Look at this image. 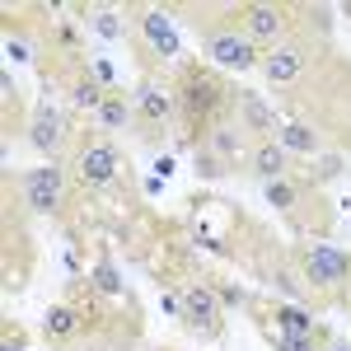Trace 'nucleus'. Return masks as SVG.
Instances as JSON below:
<instances>
[{
    "mask_svg": "<svg viewBox=\"0 0 351 351\" xmlns=\"http://www.w3.org/2000/svg\"><path fill=\"white\" fill-rule=\"evenodd\" d=\"M178 99H183V112H188L192 122H197V117L211 122V117L220 112V104H225V84H220V75L202 71V66H192V71H183V89H178Z\"/></svg>",
    "mask_w": 351,
    "mask_h": 351,
    "instance_id": "nucleus-1",
    "label": "nucleus"
},
{
    "mask_svg": "<svg viewBox=\"0 0 351 351\" xmlns=\"http://www.w3.org/2000/svg\"><path fill=\"white\" fill-rule=\"evenodd\" d=\"M304 281L314 291H337V286L351 281V258L342 248H332V243H314L304 253Z\"/></svg>",
    "mask_w": 351,
    "mask_h": 351,
    "instance_id": "nucleus-2",
    "label": "nucleus"
},
{
    "mask_svg": "<svg viewBox=\"0 0 351 351\" xmlns=\"http://www.w3.org/2000/svg\"><path fill=\"white\" fill-rule=\"evenodd\" d=\"M206 52H211V61L216 66H225V71H253L263 56H258V43L248 38V33H239V28H216V33H206Z\"/></svg>",
    "mask_w": 351,
    "mask_h": 351,
    "instance_id": "nucleus-3",
    "label": "nucleus"
},
{
    "mask_svg": "<svg viewBox=\"0 0 351 351\" xmlns=\"http://www.w3.org/2000/svg\"><path fill=\"white\" fill-rule=\"evenodd\" d=\"M24 202H28V211L52 216L56 206L66 202V173H61V164H43V169L28 173L24 178Z\"/></svg>",
    "mask_w": 351,
    "mask_h": 351,
    "instance_id": "nucleus-4",
    "label": "nucleus"
},
{
    "mask_svg": "<svg viewBox=\"0 0 351 351\" xmlns=\"http://www.w3.org/2000/svg\"><path fill=\"white\" fill-rule=\"evenodd\" d=\"M75 173H80L84 188H99V183L117 178V150H112L108 141H89V145H80V155H75Z\"/></svg>",
    "mask_w": 351,
    "mask_h": 351,
    "instance_id": "nucleus-5",
    "label": "nucleus"
},
{
    "mask_svg": "<svg viewBox=\"0 0 351 351\" xmlns=\"http://www.w3.org/2000/svg\"><path fill=\"white\" fill-rule=\"evenodd\" d=\"M183 319L192 328H202V332H216L220 328V300H216V286H183Z\"/></svg>",
    "mask_w": 351,
    "mask_h": 351,
    "instance_id": "nucleus-6",
    "label": "nucleus"
},
{
    "mask_svg": "<svg viewBox=\"0 0 351 351\" xmlns=\"http://www.w3.org/2000/svg\"><path fill=\"white\" fill-rule=\"evenodd\" d=\"M304 61H309V47H300V43H276L271 52H263V75H267L271 84H291V80H300Z\"/></svg>",
    "mask_w": 351,
    "mask_h": 351,
    "instance_id": "nucleus-7",
    "label": "nucleus"
},
{
    "mask_svg": "<svg viewBox=\"0 0 351 351\" xmlns=\"http://www.w3.org/2000/svg\"><path fill=\"white\" fill-rule=\"evenodd\" d=\"M243 33L263 47H276L281 38H286V10H276V5H248L243 10Z\"/></svg>",
    "mask_w": 351,
    "mask_h": 351,
    "instance_id": "nucleus-8",
    "label": "nucleus"
},
{
    "mask_svg": "<svg viewBox=\"0 0 351 351\" xmlns=\"http://www.w3.org/2000/svg\"><path fill=\"white\" fill-rule=\"evenodd\" d=\"M28 141L43 150V155H52L56 160V150L66 145V117L47 104V108H38V117H33V127H28Z\"/></svg>",
    "mask_w": 351,
    "mask_h": 351,
    "instance_id": "nucleus-9",
    "label": "nucleus"
},
{
    "mask_svg": "<svg viewBox=\"0 0 351 351\" xmlns=\"http://www.w3.org/2000/svg\"><path fill=\"white\" fill-rule=\"evenodd\" d=\"M136 112H141L145 122H164V117L173 112V94H169V84L141 80V89H136Z\"/></svg>",
    "mask_w": 351,
    "mask_h": 351,
    "instance_id": "nucleus-10",
    "label": "nucleus"
},
{
    "mask_svg": "<svg viewBox=\"0 0 351 351\" xmlns=\"http://www.w3.org/2000/svg\"><path fill=\"white\" fill-rule=\"evenodd\" d=\"M141 33L150 38V47L160 56H178V33H173V24H169L164 10H145V14H141Z\"/></svg>",
    "mask_w": 351,
    "mask_h": 351,
    "instance_id": "nucleus-11",
    "label": "nucleus"
},
{
    "mask_svg": "<svg viewBox=\"0 0 351 351\" xmlns=\"http://www.w3.org/2000/svg\"><path fill=\"white\" fill-rule=\"evenodd\" d=\"M132 104H127V94H117V89H112L108 99H104V104H99V112H94V127H99V132H122V127H127V122H132Z\"/></svg>",
    "mask_w": 351,
    "mask_h": 351,
    "instance_id": "nucleus-12",
    "label": "nucleus"
},
{
    "mask_svg": "<svg viewBox=\"0 0 351 351\" xmlns=\"http://www.w3.org/2000/svg\"><path fill=\"white\" fill-rule=\"evenodd\" d=\"M239 112H243V127L258 136H271L281 132V122H276V112L263 104V99H253V94H239Z\"/></svg>",
    "mask_w": 351,
    "mask_h": 351,
    "instance_id": "nucleus-13",
    "label": "nucleus"
},
{
    "mask_svg": "<svg viewBox=\"0 0 351 351\" xmlns=\"http://www.w3.org/2000/svg\"><path fill=\"white\" fill-rule=\"evenodd\" d=\"M84 324V314H75L71 304H52L47 309V319H43V328H47V337L52 342H66V337H75V328Z\"/></svg>",
    "mask_w": 351,
    "mask_h": 351,
    "instance_id": "nucleus-14",
    "label": "nucleus"
},
{
    "mask_svg": "<svg viewBox=\"0 0 351 351\" xmlns=\"http://www.w3.org/2000/svg\"><path fill=\"white\" fill-rule=\"evenodd\" d=\"M281 150H295V155H319V132H309L304 122H281Z\"/></svg>",
    "mask_w": 351,
    "mask_h": 351,
    "instance_id": "nucleus-15",
    "label": "nucleus"
},
{
    "mask_svg": "<svg viewBox=\"0 0 351 351\" xmlns=\"http://www.w3.org/2000/svg\"><path fill=\"white\" fill-rule=\"evenodd\" d=\"M253 169L267 178V183H276V178H286V150L276 145V141H263L258 150H253Z\"/></svg>",
    "mask_w": 351,
    "mask_h": 351,
    "instance_id": "nucleus-16",
    "label": "nucleus"
},
{
    "mask_svg": "<svg viewBox=\"0 0 351 351\" xmlns=\"http://www.w3.org/2000/svg\"><path fill=\"white\" fill-rule=\"evenodd\" d=\"M276 324H281V332H295V337H319L314 319H309L300 304H281V309H276Z\"/></svg>",
    "mask_w": 351,
    "mask_h": 351,
    "instance_id": "nucleus-17",
    "label": "nucleus"
},
{
    "mask_svg": "<svg viewBox=\"0 0 351 351\" xmlns=\"http://www.w3.org/2000/svg\"><path fill=\"white\" fill-rule=\"evenodd\" d=\"M211 155H216V160H239L243 155V136L234 132V127H211Z\"/></svg>",
    "mask_w": 351,
    "mask_h": 351,
    "instance_id": "nucleus-18",
    "label": "nucleus"
},
{
    "mask_svg": "<svg viewBox=\"0 0 351 351\" xmlns=\"http://www.w3.org/2000/svg\"><path fill=\"white\" fill-rule=\"evenodd\" d=\"M108 94H112V89H99V80H89V75H84V80H75V94H71V99H75V108L99 112V104H104Z\"/></svg>",
    "mask_w": 351,
    "mask_h": 351,
    "instance_id": "nucleus-19",
    "label": "nucleus"
},
{
    "mask_svg": "<svg viewBox=\"0 0 351 351\" xmlns=\"http://www.w3.org/2000/svg\"><path fill=\"white\" fill-rule=\"evenodd\" d=\"M89 281H94V286H99V291H104V295H127V281H122V276H117V267H112V263H99V267H94V276H89Z\"/></svg>",
    "mask_w": 351,
    "mask_h": 351,
    "instance_id": "nucleus-20",
    "label": "nucleus"
},
{
    "mask_svg": "<svg viewBox=\"0 0 351 351\" xmlns=\"http://www.w3.org/2000/svg\"><path fill=\"white\" fill-rule=\"evenodd\" d=\"M267 202L276 206V211H291L300 202V188L291 183V178H276V183H267Z\"/></svg>",
    "mask_w": 351,
    "mask_h": 351,
    "instance_id": "nucleus-21",
    "label": "nucleus"
},
{
    "mask_svg": "<svg viewBox=\"0 0 351 351\" xmlns=\"http://www.w3.org/2000/svg\"><path fill=\"white\" fill-rule=\"evenodd\" d=\"M276 351H319V337H295V332H276L271 337Z\"/></svg>",
    "mask_w": 351,
    "mask_h": 351,
    "instance_id": "nucleus-22",
    "label": "nucleus"
},
{
    "mask_svg": "<svg viewBox=\"0 0 351 351\" xmlns=\"http://www.w3.org/2000/svg\"><path fill=\"white\" fill-rule=\"evenodd\" d=\"M94 28H99L104 38H122V19H117L112 10H99V14H94Z\"/></svg>",
    "mask_w": 351,
    "mask_h": 351,
    "instance_id": "nucleus-23",
    "label": "nucleus"
},
{
    "mask_svg": "<svg viewBox=\"0 0 351 351\" xmlns=\"http://www.w3.org/2000/svg\"><path fill=\"white\" fill-rule=\"evenodd\" d=\"M216 300H220V309H239L243 300H248V291L243 286H216Z\"/></svg>",
    "mask_w": 351,
    "mask_h": 351,
    "instance_id": "nucleus-24",
    "label": "nucleus"
},
{
    "mask_svg": "<svg viewBox=\"0 0 351 351\" xmlns=\"http://www.w3.org/2000/svg\"><path fill=\"white\" fill-rule=\"evenodd\" d=\"M197 173H202V178H220V173H225V160H216L211 150H202V155H197Z\"/></svg>",
    "mask_w": 351,
    "mask_h": 351,
    "instance_id": "nucleus-25",
    "label": "nucleus"
},
{
    "mask_svg": "<svg viewBox=\"0 0 351 351\" xmlns=\"http://www.w3.org/2000/svg\"><path fill=\"white\" fill-rule=\"evenodd\" d=\"M5 52L14 56V61H28V56H33V52H28V43H24V38H14V33L5 38Z\"/></svg>",
    "mask_w": 351,
    "mask_h": 351,
    "instance_id": "nucleus-26",
    "label": "nucleus"
},
{
    "mask_svg": "<svg viewBox=\"0 0 351 351\" xmlns=\"http://www.w3.org/2000/svg\"><path fill=\"white\" fill-rule=\"evenodd\" d=\"M337 169H342V160H337V155H324V169H319V178H332Z\"/></svg>",
    "mask_w": 351,
    "mask_h": 351,
    "instance_id": "nucleus-27",
    "label": "nucleus"
},
{
    "mask_svg": "<svg viewBox=\"0 0 351 351\" xmlns=\"http://www.w3.org/2000/svg\"><path fill=\"white\" fill-rule=\"evenodd\" d=\"M0 351H24V337H19V332H5V342H0Z\"/></svg>",
    "mask_w": 351,
    "mask_h": 351,
    "instance_id": "nucleus-28",
    "label": "nucleus"
},
{
    "mask_svg": "<svg viewBox=\"0 0 351 351\" xmlns=\"http://www.w3.org/2000/svg\"><path fill=\"white\" fill-rule=\"evenodd\" d=\"M328 351H351V342H332V347H328Z\"/></svg>",
    "mask_w": 351,
    "mask_h": 351,
    "instance_id": "nucleus-29",
    "label": "nucleus"
}]
</instances>
